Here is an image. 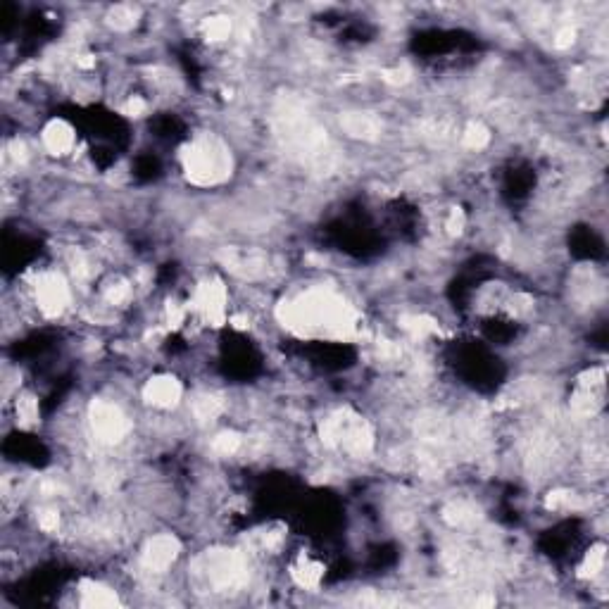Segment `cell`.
I'll return each instance as SVG.
<instances>
[{
	"instance_id": "6da1fadb",
	"label": "cell",
	"mask_w": 609,
	"mask_h": 609,
	"mask_svg": "<svg viewBox=\"0 0 609 609\" xmlns=\"http://www.w3.org/2000/svg\"><path fill=\"white\" fill-rule=\"evenodd\" d=\"M181 167L186 179L193 186H215L219 181L229 179L231 174V153L215 136L188 138L181 148Z\"/></svg>"
},
{
	"instance_id": "7a4b0ae2",
	"label": "cell",
	"mask_w": 609,
	"mask_h": 609,
	"mask_svg": "<svg viewBox=\"0 0 609 609\" xmlns=\"http://www.w3.org/2000/svg\"><path fill=\"white\" fill-rule=\"evenodd\" d=\"M86 419H89L93 441L103 445V448H115V445L124 443V438H127L131 431V422L127 414H124V410L115 403V400L108 398L93 400Z\"/></svg>"
},
{
	"instance_id": "3957f363",
	"label": "cell",
	"mask_w": 609,
	"mask_h": 609,
	"mask_svg": "<svg viewBox=\"0 0 609 609\" xmlns=\"http://www.w3.org/2000/svg\"><path fill=\"white\" fill-rule=\"evenodd\" d=\"M181 552V545L177 541V536L172 533H158V536H150L146 545L141 550V569L146 576H153V579H160L165 576L169 569L174 567Z\"/></svg>"
},
{
	"instance_id": "277c9868",
	"label": "cell",
	"mask_w": 609,
	"mask_h": 609,
	"mask_svg": "<svg viewBox=\"0 0 609 609\" xmlns=\"http://www.w3.org/2000/svg\"><path fill=\"white\" fill-rule=\"evenodd\" d=\"M79 136L74 124L65 117H53L50 122L43 124L41 129V148L46 150L50 158H69L77 153Z\"/></svg>"
},
{
	"instance_id": "5b68a950",
	"label": "cell",
	"mask_w": 609,
	"mask_h": 609,
	"mask_svg": "<svg viewBox=\"0 0 609 609\" xmlns=\"http://www.w3.org/2000/svg\"><path fill=\"white\" fill-rule=\"evenodd\" d=\"M181 398H184V386L172 374L153 376L143 386V400H146L148 407H153L158 412L174 410L181 403Z\"/></svg>"
},
{
	"instance_id": "8992f818",
	"label": "cell",
	"mask_w": 609,
	"mask_h": 609,
	"mask_svg": "<svg viewBox=\"0 0 609 609\" xmlns=\"http://www.w3.org/2000/svg\"><path fill=\"white\" fill-rule=\"evenodd\" d=\"M79 605L81 607H115L119 605V595L115 588L105 586L100 581H81L79 583Z\"/></svg>"
},
{
	"instance_id": "52a82bcc",
	"label": "cell",
	"mask_w": 609,
	"mask_h": 609,
	"mask_svg": "<svg viewBox=\"0 0 609 609\" xmlns=\"http://www.w3.org/2000/svg\"><path fill=\"white\" fill-rule=\"evenodd\" d=\"M605 564H607V555H605V545L598 543L593 545V548H588L583 552L581 562H579V579L581 581H595L600 579L602 574H605Z\"/></svg>"
}]
</instances>
